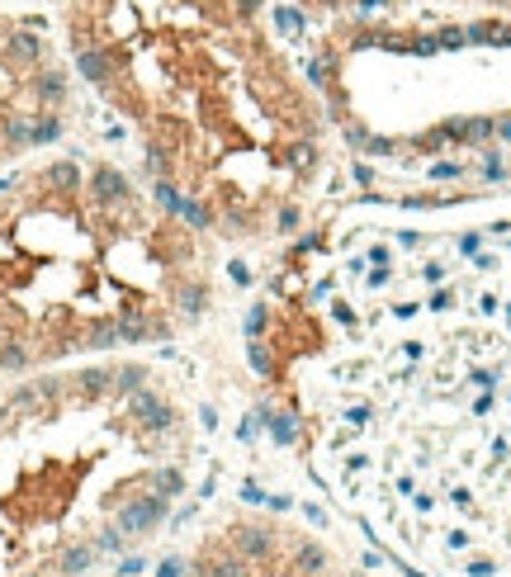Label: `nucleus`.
<instances>
[{
  "instance_id": "obj_4",
  "label": "nucleus",
  "mask_w": 511,
  "mask_h": 577,
  "mask_svg": "<svg viewBox=\"0 0 511 577\" xmlns=\"http://www.w3.org/2000/svg\"><path fill=\"white\" fill-rule=\"evenodd\" d=\"M289 5L322 24H421L435 10H459V5L507 10L511 0H289Z\"/></svg>"
},
{
  "instance_id": "obj_9",
  "label": "nucleus",
  "mask_w": 511,
  "mask_h": 577,
  "mask_svg": "<svg viewBox=\"0 0 511 577\" xmlns=\"http://www.w3.org/2000/svg\"><path fill=\"white\" fill-rule=\"evenodd\" d=\"M124 577H133V573H143V559H124V568H119Z\"/></svg>"
},
{
  "instance_id": "obj_5",
  "label": "nucleus",
  "mask_w": 511,
  "mask_h": 577,
  "mask_svg": "<svg viewBox=\"0 0 511 577\" xmlns=\"http://www.w3.org/2000/svg\"><path fill=\"white\" fill-rule=\"evenodd\" d=\"M232 549L246 554V563H265L275 554V530H265V525H232Z\"/></svg>"
},
{
  "instance_id": "obj_2",
  "label": "nucleus",
  "mask_w": 511,
  "mask_h": 577,
  "mask_svg": "<svg viewBox=\"0 0 511 577\" xmlns=\"http://www.w3.org/2000/svg\"><path fill=\"white\" fill-rule=\"evenodd\" d=\"M204 308L194 227L119 166L48 161L0 180V379L166 341Z\"/></svg>"
},
{
  "instance_id": "obj_8",
  "label": "nucleus",
  "mask_w": 511,
  "mask_h": 577,
  "mask_svg": "<svg viewBox=\"0 0 511 577\" xmlns=\"http://www.w3.org/2000/svg\"><path fill=\"white\" fill-rule=\"evenodd\" d=\"M157 577H185V563H180V559H166V563H161V573Z\"/></svg>"
},
{
  "instance_id": "obj_11",
  "label": "nucleus",
  "mask_w": 511,
  "mask_h": 577,
  "mask_svg": "<svg viewBox=\"0 0 511 577\" xmlns=\"http://www.w3.org/2000/svg\"><path fill=\"white\" fill-rule=\"evenodd\" d=\"M313 577H322V573H313Z\"/></svg>"
},
{
  "instance_id": "obj_1",
  "label": "nucleus",
  "mask_w": 511,
  "mask_h": 577,
  "mask_svg": "<svg viewBox=\"0 0 511 577\" xmlns=\"http://www.w3.org/2000/svg\"><path fill=\"white\" fill-rule=\"evenodd\" d=\"M76 76L138 128L157 199L223 237L294 232L322 171V105L265 0H52Z\"/></svg>"
},
{
  "instance_id": "obj_10",
  "label": "nucleus",
  "mask_w": 511,
  "mask_h": 577,
  "mask_svg": "<svg viewBox=\"0 0 511 577\" xmlns=\"http://www.w3.org/2000/svg\"><path fill=\"white\" fill-rule=\"evenodd\" d=\"M0 5H15V10H33L29 0H0Z\"/></svg>"
},
{
  "instance_id": "obj_3",
  "label": "nucleus",
  "mask_w": 511,
  "mask_h": 577,
  "mask_svg": "<svg viewBox=\"0 0 511 577\" xmlns=\"http://www.w3.org/2000/svg\"><path fill=\"white\" fill-rule=\"evenodd\" d=\"M71 71L52 24L33 10L0 5V156L62 138Z\"/></svg>"
},
{
  "instance_id": "obj_6",
  "label": "nucleus",
  "mask_w": 511,
  "mask_h": 577,
  "mask_svg": "<svg viewBox=\"0 0 511 577\" xmlns=\"http://www.w3.org/2000/svg\"><path fill=\"white\" fill-rule=\"evenodd\" d=\"M289 568H299L303 577L322 573V568H327V549L313 545V540H299V545H294V554H289Z\"/></svg>"
},
{
  "instance_id": "obj_7",
  "label": "nucleus",
  "mask_w": 511,
  "mask_h": 577,
  "mask_svg": "<svg viewBox=\"0 0 511 577\" xmlns=\"http://www.w3.org/2000/svg\"><path fill=\"white\" fill-rule=\"evenodd\" d=\"M204 573L208 577H251V573H246V554H237V549H232V554H218V559H208Z\"/></svg>"
}]
</instances>
